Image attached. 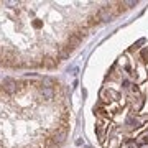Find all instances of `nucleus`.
<instances>
[{"label": "nucleus", "instance_id": "obj_1", "mask_svg": "<svg viewBox=\"0 0 148 148\" xmlns=\"http://www.w3.org/2000/svg\"><path fill=\"white\" fill-rule=\"evenodd\" d=\"M16 89H18V86H16V82L13 79H10V77H7L5 82H3V90H5L7 94H15Z\"/></svg>", "mask_w": 148, "mask_h": 148}, {"label": "nucleus", "instance_id": "obj_2", "mask_svg": "<svg viewBox=\"0 0 148 148\" xmlns=\"http://www.w3.org/2000/svg\"><path fill=\"white\" fill-rule=\"evenodd\" d=\"M40 94H41V97L45 99V101H51V99L54 97V90L51 89V87H41Z\"/></svg>", "mask_w": 148, "mask_h": 148}, {"label": "nucleus", "instance_id": "obj_3", "mask_svg": "<svg viewBox=\"0 0 148 148\" xmlns=\"http://www.w3.org/2000/svg\"><path fill=\"white\" fill-rule=\"evenodd\" d=\"M99 20H102V21H110L112 20V15H110V12L107 10V8H102L101 12H99Z\"/></svg>", "mask_w": 148, "mask_h": 148}, {"label": "nucleus", "instance_id": "obj_4", "mask_svg": "<svg viewBox=\"0 0 148 148\" xmlns=\"http://www.w3.org/2000/svg\"><path fill=\"white\" fill-rule=\"evenodd\" d=\"M43 84H45V87H51L53 89V79L51 77H43Z\"/></svg>", "mask_w": 148, "mask_h": 148}, {"label": "nucleus", "instance_id": "obj_5", "mask_svg": "<svg viewBox=\"0 0 148 148\" xmlns=\"http://www.w3.org/2000/svg\"><path fill=\"white\" fill-rule=\"evenodd\" d=\"M95 114H97V115H101V117H109V114H107L106 109H97V110H95Z\"/></svg>", "mask_w": 148, "mask_h": 148}, {"label": "nucleus", "instance_id": "obj_6", "mask_svg": "<svg viewBox=\"0 0 148 148\" xmlns=\"http://www.w3.org/2000/svg\"><path fill=\"white\" fill-rule=\"evenodd\" d=\"M143 61H148V49H142V53H140Z\"/></svg>", "mask_w": 148, "mask_h": 148}, {"label": "nucleus", "instance_id": "obj_7", "mask_svg": "<svg viewBox=\"0 0 148 148\" xmlns=\"http://www.w3.org/2000/svg\"><path fill=\"white\" fill-rule=\"evenodd\" d=\"M33 27H35V28H41L43 23H41L40 20H35V21H33Z\"/></svg>", "mask_w": 148, "mask_h": 148}, {"label": "nucleus", "instance_id": "obj_8", "mask_svg": "<svg viewBox=\"0 0 148 148\" xmlns=\"http://www.w3.org/2000/svg\"><path fill=\"white\" fill-rule=\"evenodd\" d=\"M143 43H145V40H143V38H142V40H138V41L135 43V45H133V48H138V46H140V45H143Z\"/></svg>", "mask_w": 148, "mask_h": 148}]
</instances>
